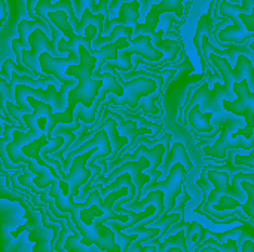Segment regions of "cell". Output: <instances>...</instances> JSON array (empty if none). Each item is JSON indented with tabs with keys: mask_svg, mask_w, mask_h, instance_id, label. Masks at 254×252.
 <instances>
[{
	"mask_svg": "<svg viewBox=\"0 0 254 252\" xmlns=\"http://www.w3.org/2000/svg\"><path fill=\"white\" fill-rule=\"evenodd\" d=\"M95 0H77V3H76V6H74V13H76V16L80 19L82 18V15H83V12L86 10V9H91V12L95 9Z\"/></svg>",
	"mask_w": 254,
	"mask_h": 252,
	"instance_id": "484cf974",
	"label": "cell"
},
{
	"mask_svg": "<svg viewBox=\"0 0 254 252\" xmlns=\"http://www.w3.org/2000/svg\"><path fill=\"white\" fill-rule=\"evenodd\" d=\"M189 226H190V224H189ZM189 226H188V227H189ZM159 245H161V247L158 248V252H165L168 248H180L183 252H188L186 235H185L183 229H182V230H177L174 236L165 239V241H164L162 244H159Z\"/></svg>",
	"mask_w": 254,
	"mask_h": 252,
	"instance_id": "44dd1931",
	"label": "cell"
},
{
	"mask_svg": "<svg viewBox=\"0 0 254 252\" xmlns=\"http://www.w3.org/2000/svg\"><path fill=\"white\" fill-rule=\"evenodd\" d=\"M243 189L244 192L247 193V202L243 203L241 209L244 211V214L254 221V184L249 183V181H244L243 183Z\"/></svg>",
	"mask_w": 254,
	"mask_h": 252,
	"instance_id": "603a6c76",
	"label": "cell"
},
{
	"mask_svg": "<svg viewBox=\"0 0 254 252\" xmlns=\"http://www.w3.org/2000/svg\"><path fill=\"white\" fill-rule=\"evenodd\" d=\"M149 206H156L159 209V215L162 217L165 214V195L161 190H153L147 193V196L143 201L138 202H129L125 205L127 209H131L134 212H143Z\"/></svg>",
	"mask_w": 254,
	"mask_h": 252,
	"instance_id": "9a60e30c",
	"label": "cell"
},
{
	"mask_svg": "<svg viewBox=\"0 0 254 252\" xmlns=\"http://www.w3.org/2000/svg\"><path fill=\"white\" fill-rule=\"evenodd\" d=\"M13 71L18 73V74H27V76H31V74H33V71H31L30 68L21 67L18 62H13L12 59H6V61L3 62V67H1V77H3L7 83L12 82V74H13Z\"/></svg>",
	"mask_w": 254,
	"mask_h": 252,
	"instance_id": "7402d4cb",
	"label": "cell"
},
{
	"mask_svg": "<svg viewBox=\"0 0 254 252\" xmlns=\"http://www.w3.org/2000/svg\"><path fill=\"white\" fill-rule=\"evenodd\" d=\"M183 218V212H176V214H168V215H162L159 220L153 221V223H149L146 227H153V229H159L161 230V236L159 238H164V235L167 233V230L170 227H173L176 223L182 221Z\"/></svg>",
	"mask_w": 254,
	"mask_h": 252,
	"instance_id": "d6986e66",
	"label": "cell"
},
{
	"mask_svg": "<svg viewBox=\"0 0 254 252\" xmlns=\"http://www.w3.org/2000/svg\"><path fill=\"white\" fill-rule=\"evenodd\" d=\"M171 138H173V135H171V134H165V135L162 137V141H161V143H162V144L167 147V150H168V146H170V141H171Z\"/></svg>",
	"mask_w": 254,
	"mask_h": 252,
	"instance_id": "d6a6232c",
	"label": "cell"
},
{
	"mask_svg": "<svg viewBox=\"0 0 254 252\" xmlns=\"http://www.w3.org/2000/svg\"><path fill=\"white\" fill-rule=\"evenodd\" d=\"M208 62L213 64L219 74L222 76L223 82H225V89L228 91V94L232 97L237 95L234 92V85L238 83V82H243V80H252L254 76V67L252 64V61L249 59V56L246 55H240L238 56V61L235 64V67L231 65V62L226 59V58H222V56H217L214 53H210L208 55Z\"/></svg>",
	"mask_w": 254,
	"mask_h": 252,
	"instance_id": "7a4b0ae2",
	"label": "cell"
},
{
	"mask_svg": "<svg viewBox=\"0 0 254 252\" xmlns=\"http://www.w3.org/2000/svg\"><path fill=\"white\" fill-rule=\"evenodd\" d=\"M243 252H254V242L253 241H246L243 245Z\"/></svg>",
	"mask_w": 254,
	"mask_h": 252,
	"instance_id": "1f68e13d",
	"label": "cell"
},
{
	"mask_svg": "<svg viewBox=\"0 0 254 252\" xmlns=\"http://www.w3.org/2000/svg\"><path fill=\"white\" fill-rule=\"evenodd\" d=\"M183 1L185 0H162L161 3L158 4H153L149 10V13L146 15V25L147 28L155 33V28L158 25V21H159V16L164 13V12H171L177 16V22L180 19V22H183L185 19V6H183Z\"/></svg>",
	"mask_w": 254,
	"mask_h": 252,
	"instance_id": "9c48e42d",
	"label": "cell"
},
{
	"mask_svg": "<svg viewBox=\"0 0 254 252\" xmlns=\"http://www.w3.org/2000/svg\"><path fill=\"white\" fill-rule=\"evenodd\" d=\"M186 174H188L186 168L182 163H176L170 169V172H168V175H167V178L164 181L155 183L153 186H146L143 189L141 196L143 195L147 196V193H150L153 190L164 192V195H165V214L164 215H168L176 208V201H177L179 195L182 193V190L185 187L183 183H185Z\"/></svg>",
	"mask_w": 254,
	"mask_h": 252,
	"instance_id": "5b68a950",
	"label": "cell"
},
{
	"mask_svg": "<svg viewBox=\"0 0 254 252\" xmlns=\"http://www.w3.org/2000/svg\"><path fill=\"white\" fill-rule=\"evenodd\" d=\"M132 36H134V28H132V27H124V25L115 27V30H113L109 36H106V37L98 36V37L92 42V50H94V49H101L103 46H107V45H112V43H115L116 40H119L121 37H125V39H128V40L131 42V40H132V39H131Z\"/></svg>",
	"mask_w": 254,
	"mask_h": 252,
	"instance_id": "e0dca14e",
	"label": "cell"
},
{
	"mask_svg": "<svg viewBox=\"0 0 254 252\" xmlns=\"http://www.w3.org/2000/svg\"><path fill=\"white\" fill-rule=\"evenodd\" d=\"M65 250L68 252H107L98 248L97 245H85L82 242V236L76 232L73 236H70L65 242Z\"/></svg>",
	"mask_w": 254,
	"mask_h": 252,
	"instance_id": "ffe728a7",
	"label": "cell"
},
{
	"mask_svg": "<svg viewBox=\"0 0 254 252\" xmlns=\"http://www.w3.org/2000/svg\"><path fill=\"white\" fill-rule=\"evenodd\" d=\"M77 233L82 236V242L85 245H97L103 251L107 252H122V247L115 242V232L107 226L103 224L100 220H94L92 224L83 223L82 218L73 221Z\"/></svg>",
	"mask_w": 254,
	"mask_h": 252,
	"instance_id": "3957f363",
	"label": "cell"
},
{
	"mask_svg": "<svg viewBox=\"0 0 254 252\" xmlns=\"http://www.w3.org/2000/svg\"><path fill=\"white\" fill-rule=\"evenodd\" d=\"M238 122H240V117L235 120H229V122L226 120L220 131L222 135L216 141V144L211 147H204L201 151L205 156L222 160L226 157V150H229V149H246V150L254 149V140L250 141V140L241 138L240 135L235 134V129L238 128Z\"/></svg>",
	"mask_w": 254,
	"mask_h": 252,
	"instance_id": "277c9868",
	"label": "cell"
},
{
	"mask_svg": "<svg viewBox=\"0 0 254 252\" xmlns=\"http://www.w3.org/2000/svg\"><path fill=\"white\" fill-rule=\"evenodd\" d=\"M39 1H40V0H25V7H27V12H28L30 18H31L33 21L39 19V16L36 15V6H37V3H39Z\"/></svg>",
	"mask_w": 254,
	"mask_h": 252,
	"instance_id": "f1b7e54d",
	"label": "cell"
},
{
	"mask_svg": "<svg viewBox=\"0 0 254 252\" xmlns=\"http://www.w3.org/2000/svg\"><path fill=\"white\" fill-rule=\"evenodd\" d=\"M131 181H132V180H131V175H129V174H122V175H119L113 183H110L109 186H106V187L101 190V198H103V201H104L109 195H112L113 192H116V190H119V189L128 186Z\"/></svg>",
	"mask_w": 254,
	"mask_h": 252,
	"instance_id": "cb8c5ba5",
	"label": "cell"
},
{
	"mask_svg": "<svg viewBox=\"0 0 254 252\" xmlns=\"http://www.w3.org/2000/svg\"><path fill=\"white\" fill-rule=\"evenodd\" d=\"M106 116L113 117V119L118 122V131H119V134H121L122 137H125V138L129 140V146L134 144V141H135V138H137L138 135H147L149 138H153V137H155V132H153L150 128L138 129V128H137V122H134L132 119L124 120L119 114L112 113V111H106ZM129 146H128V147H129Z\"/></svg>",
	"mask_w": 254,
	"mask_h": 252,
	"instance_id": "7c38bea8",
	"label": "cell"
},
{
	"mask_svg": "<svg viewBox=\"0 0 254 252\" xmlns=\"http://www.w3.org/2000/svg\"><path fill=\"white\" fill-rule=\"evenodd\" d=\"M149 168H150V162H149V159H146L144 156L140 157L137 162H131V160L124 162L121 166L115 168L109 177H106V178L103 180V186H104V187L109 186L110 183H113V181H115L119 175H122V174H129L132 183H134L135 187H137V198H135V202H138L140 198H141L143 189H144V187L150 183V180H152L149 174H143V171H147Z\"/></svg>",
	"mask_w": 254,
	"mask_h": 252,
	"instance_id": "52a82bcc",
	"label": "cell"
},
{
	"mask_svg": "<svg viewBox=\"0 0 254 252\" xmlns=\"http://www.w3.org/2000/svg\"><path fill=\"white\" fill-rule=\"evenodd\" d=\"M101 128L106 129V132L109 134L110 144H112V154L107 157V160H115L116 156L119 154V151H121L124 147L129 146V140L125 138V137H122V135L119 134V131H118V122H116L113 117L106 116V119H104Z\"/></svg>",
	"mask_w": 254,
	"mask_h": 252,
	"instance_id": "5bb4252c",
	"label": "cell"
},
{
	"mask_svg": "<svg viewBox=\"0 0 254 252\" xmlns=\"http://www.w3.org/2000/svg\"><path fill=\"white\" fill-rule=\"evenodd\" d=\"M176 163H182V165L186 168L188 172L193 168V165H192V162H190V159H189V156H188L186 147H185L182 143H174V144H173V147H171V150H170V154H168V157L165 159V163L162 165V174L170 172V169H171Z\"/></svg>",
	"mask_w": 254,
	"mask_h": 252,
	"instance_id": "2e32d148",
	"label": "cell"
},
{
	"mask_svg": "<svg viewBox=\"0 0 254 252\" xmlns=\"http://www.w3.org/2000/svg\"><path fill=\"white\" fill-rule=\"evenodd\" d=\"M235 165H243V166H250L254 168V149L250 153V156H235Z\"/></svg>",
	"mask_w": 254,
	"mask_h": 252,
	"instance_id": "83f0119b",
	"label": "cell"
},
{
	"mask_svg": "<svg viewBox=\"0 0 254 252\" xmlns=\"http://www.w3.org/2000/svg\"><path fill=\"white\" fill-rule=\"evenodd\" d=\"M213 114L214 113H201V105H195L189 113H188V119H189V122H188V125H189V128L192 126L199 135H204V134H214L219 128H214L211 123H210V120H211V117H213ZM185 123H186V120H185Z\"/></svg>",
	"mask_w": 254,
	"mask_h": 252,
	"instance_id": "4fadbf2b",
	"label": "cell"
},
{
	"mask_svg": "<svg viewBox=\"0 0 254 252\" xmlns=\"http://www.w3.org/2000/svg\"><path fill=\"white\" fill-rule=\"evenodd\" d=\"M165 151H167V147L162 144V143H156L153 147H147V146H144V144H140L137 149H135V151L132 153V154H127L121 162H128V160H131V162H137L140 157H146V159H149V162H150V168L146 171V174H149V175H152L155 171H158V168L162 165V159H164V154H165Z\"/></svg>",
	"mask_w": 254,
	"mask_h": 252,
	"instance_id": "30bf717a",
	"label": "cell"
},
{
	"mask_svg": "<svg viewBox=\"0 0 254 252\" xmlns=\"http://www.w3.org/2000/svg\"><path fill=\"white\" fill-rule=\"evenodd\" d=\"M28 42H30L31 49H27V50L22 52L24 65L27 68H30L33 71V74L37 76V77H49V76H45V73L42 71L39 58H40L42 53H46V52L51 53L52 56L60 58V52H58L57 46L52 43V40H49L48 34L43 30H36L30 36Z\"/></svg>",
	"mask_w": 254,
	"mask_h": 252,
	"instance_id": "8992f818",
	"label": "cell"
},
{
	"mask_svg": "<svg viewBox=\"0 0 254 252\" xmlns=\"http://www.w3.org/2000/svg\"><path fill=\"white\" fill-rule=\"evenodd\" d=\"M165 39H170V40H177V42H182V39H180V36L176 33V31H173V30H167L165 31Z\"/></svg>",
	"mask_w": 254,
	"mask_h": 252,
	"instance_id": "4dcf8cb0",
	"label": "cell"
},
{
	"mask_svg": "<svg viewBox=\"0 0 254 252\" xmlns=\"http://www.w3.org/2000/svg\"><path fill=\"white\" fill-rule=\"evenodd\" d=\"M131 1H140V4L143 6L146 0H113L112 1V7H118L119 4H124V3H131ZM121 7V6H119Z\"/></svg>",
	"mask_w": 254,
	"mask_h": 252,
	"instance_id": "f546056e",
	"label": "cell"
},
{
	"mask_svg": "<svg viewBox=\"0 0 254 252\" xmlns=\"http://www.w3.org/2000/svg\"><path fill=\"white\" fill-rule=\"evenodd\" d=\"M40 68L45 73V76H54L55 79H58L63 85H70L71 88H74L77 85V79L76 77H70L67 76L65 70L70 65H77L80 62V56L74 55V53H68L67 56H52L51 53H42L40 58Z\"/></svg>",
	"mask_w": 254,
	"mask_h": 252,
	"instance_id": "ba28073f",
	"label": "cell"
},
{
	"mask_svg": "<svg viewBox=\"0 0 254 252\" xmlns=\"http://www.w3.org/2000/svg\"><path fill=\"white\" fill-rule=\"evenodd\" d=\"M210 88H208V80H204L199 86H198V89H196V92H195V95L186 102V107L183 108V113H182V117H180V120L185 123V120H186V116H188V113L195 107V105H201V108L205 105V102H207V100H208V97H210Z\"/></svg>",
	"mask_w": 254,
	"mask_h": 252,
	"instance_id": "ac0fdd59",
	"label": "cell"
},
{
	"mask_svg": "<svg viewBox=\"0 0 254 252\" xmlns=\"http://www.w3.org/2000/svg\"><path fill=\"white\" fill-rule=\"evenodd\" d=\"M207 235V230L202 229L198 223H190V229L188 232V241L192 244H198V241H202V236Z\"/></svg>",
	"mask_w": 254,
	"mask_h": 252,
	"instance_id": "d4e9b609",
	"label": "cell"
},
{
	"mask_svg": "<svg viewBox=\"0 0 254 252\" xmlns=\"http://www.w3.org/2000/svg\"><path fill=\"white\" fill-rule=\"evenodd\" d=\"M110 3H112V0H100V3H97L95 9L92 10L94 15H103L104 19H106V24L110 21V19H109V9H107ZM106 24H104V25H106Z\"/></svg>",
	"mask_w": 254,
	"mask_h": 252,
	"instance_id": "4316f807",
	"label": "cell"
},
{
	"mask_svg": "<svg viewBox=\"0 0 254 252\" xmlns=\"http://www.w3.org/2000/svg\"><path fill=\"white\" fill-rule=\"evenodd\" d=\"M147 252H158V247H153V245H150V250Z\"/></svg>",
	"mask_w": 254,
	"mask_h": 252,
	"instance_id": "836d02e7",
	"label": "cell"
},
{
	"mask_svg": "<svg viewBox=\"0 0 254 252\" xmlns=\"http://www.w3.org/2000/svg\"><path fill=\"white\" fill-rule=\"evenodd\" d=\"M140 12H141V4L140 1H131V3H124L121 4L119 9V16L115 19H110L106 25H104V31L107 33V36L115 30V27L124 25V27H135L140 18Z\"/></svg>",
	"mask_w": 254,
	"mask_h": 252,
	"instance_id": "8fae6325",
	"label": "cell"
},
{
	"mask_svg": "<svg viewBox=\"0 0 254 252\" xmlns=\"http://www.w3.org/2000/svg\"><path fill=\"white\" fill-rule=\"evenodd\" d=\"M115 73L118 82L124 86V95L118 97L115 94H109L106 101L103 104H113L118 107L127 105L128 108H131L132 111L138 110L140 107V101L141 98L152 95L158 91V83L152 79L147 77H138L134 80H124V77H121L116 71H110Z\"/></svg>",
	"mask_w": 254,
	"mask_h": 252,
	"instance_id": "6da1fadb",
	"label": "cell"
}]
</instances>
